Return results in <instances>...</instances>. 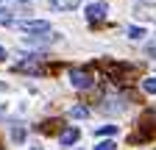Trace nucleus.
Wrapping results in <instances>:
<instances>
[{
  "mask_svg": "<svg viewBox=\"0 0 156 150\" xmlns=\"http://www.w3.org/2000/svg\"><path fill=\"white\" fill-rule=\"evenodd\" d=\"M0 92H6V84H0Z\"/></svg>",
  "mask_w": 156,
  "mask_h": 150,
  "instance_id": "18",
  "label": "nucleus"
},
{
  "mask_svg": "<svg viewBox=\"0 0 156 150\" xmlns=\"http://www.w3.org/2000/svg\"><path fill=\"white\" fill-rule=\"evenodd\" d=\"M128 36H131V39H142V36H145V28H128Z\"/></svg>",
  "mask_w": 156,
  "mask_h": 150,
  "instance_id": "13",
  "label": "nucleus"
},
{
  "mask_svg": "<svg viewBox=\"0 0 156 150\" xmlns=\"http://www.w3.org/2000/svg\"><path fill=\"white\" fill-rule=\"evenodd\" d=\"M109 75H112V78H128V81H134L136 78V70L134 67H126V64H109Z\"/></svg>",
  "mask_w": 156,
  "mask_h": 150,
  "instance_id": "4",
  "label": "nucleus"
},
{
  "mask_svg": "<svg viewBox=\"0 0 156 150\" xmlns=\"http://www.w3.org/2000/svg\"><path fill=\"white\" fill-rule=\"evenodd\" d=\"M20 3H31V0H20Z\"/></svg>",
  "mask_w": 156,
  "mask_h": 150,
  "instance_id": "19",
  "label": "nucleus"
},
{
  "mask_svg": "<svg viewBox=\"0 0 156 150\" xmlns=\"http://www.w3.org/2000/svg\"><path fill=\"white\" fill-rule=\"evenodd\" d=\"M95 150H117V145H114V142H98Z\"/></svg>",
  "mask_w": 156,
  "mask_h": 150,
  "instance_id": "14",
  "label": "nucleus"
},
{
  "mask_svg": "<svg viewBox=\"0 0 156 150\" xmlns=\"http://www.w3.org/2000/svg\"><path fill=\"white\" fill-rule=\"evenodd\" d=\"M39 61H42V56H28V61H20L14 70L17 72H31V75H42L45 70H42V64H39Z\"/></svg>",
  "mask_w": 156,
  "mask_h": 150,
  "instance_id": "2",
  "label": "nucleus"
},
{
  "mask_svg": "<svg viewBox=\"0 0 156 150\" xmlns=\"http://www.w3.org/2000/svg\"><path fill=\"white\" fill-rule=\"evenodd\" d=\"M70 117H73V120H84V117H89V108H84V106H73V108H70Z\"/></svg>",
  "mask_w": 156,
  "mask_h": 150,
  "instance_id": "8",
  "label": "nucleus"
},
{
  "mask_svg": "<svg viewBox=\"0 0 156 150\" xmlns=\"http://www.w3.org/2000/svg\"><path fill=\"white\" fill-rule=\"evenodd\" d=\"M142 89L148 92V95H156V78H145L142 81Z\"/></svg>",
  "mask_w": 156,
  "mask_h": 150,
  "instance_id": "11",
  "label": "nucleus"
},
{
  "mask_svg": "<svg viewBox=\"0 0 156 150\" xmlns=\"http://www.w3.org/2000/svg\"><path fill=\"white\" fill-rule=\"evenodd\" d=\"M11 139H14V142H23V139H25V128H23V125H14V128H11Z\"/></svg>",
  "mask_w": 156,
  "mask_h": 150,
  "instance_id": "10",
  "label": "nucleus"
},
{
  "mask_svg": "<svg viewBox=\"0 0 156 150\" xmlns=\"http://www.w3.org/2000/svg\"><path fill=\"white\" fill-rule=\"evenodd\" d=\"M148 53H151V56H156V47H151V50H148Z\"/></svg>",
  "mask_w": 156,
  "mask_h": 150,
  "instance_id": "17",
  "label": "nucleus"
},
{
  "mask_svg": "<svg viewBox=\"0 0 156 150\" xmlns=\"http://www.w3.org/2000/svg\"><path fill=\"white\" fill-rule=\"evenodd\" d=\"M117 134V125H101L95 131V136H114Z\"/></svg>",
  "mask_w": 156,
  "mask_h": 150,
  "instance_id": "9",
  "label": "nucleus"
},
{
  "mask_svg": "<svg viewBox=\"0 0 156 150\" xmlns=\"http://www.w3.org/2000/svg\"><path fill=\"white\" fill-rule=\"evenodd\" d=\"M0 22H3V25H11V22H14V20H11V14L3 11V9H0Z\"/></svg>",
  "mask_w": 156,
  "mask_h": 150,
  "instance_id": "15",
  "label": "nucleus"
},
{
  "mask_svg": "<svg viewBox=\"0 0 156 150\" xmlns=\"http://www.w3.org/2000/svg\"><path fill=\"white\" fill-rule=\"evenodd\" d=\"M70 84L75 89H89L95 84V72L92 70H70Z\"/></svg>",
  "mask_w": 156,
  "mask_h": 150,
  "instance_id": "1",
  "label": "nucleus"
},
{
  "mask_svg": "<svg viewBox=\"0 0 156 150\" xmlns=\"http://www.w3.org/2000/svg\"><path fill=\"white\" fill-rule=\"evenodd\" d=\"M78 139H81V131L78 128H64L62 134H58V142H62L64 147H70V145H75Z\"/></svg>",
  "mask_w": 156,
  "mask_h": 150,
  "instance_id": "6",
  "label": "nucleus"
},
{
  "mask_svg": "<svg viewBox=\"0 0 156 150\" xmlns=\"http://www.w3.org/2000/svg\"><path fill=\"white\" fill-rule=\"evenodd\" d=\"M3 59H6V50H3V47H0V61H3Z\"/></svg>",
  "mask_w": 156,
  "mask_h": 150,
  "instance_id": "16",
  "label": "nucleus"
},
{
  "mask_svg": "<svg viewBox=\"0 0 156 150\" xmlns=\"http://www.w3.org/2000/svg\"><path fill=\"white\" fill-rule=\"evenodd\" d=\"M106 11H109V6L103 3V0L89 3V6H87V20H89V22H101L103 17H106Z\"/></svg>",
  "mask_w": 156,
  "mask_h": 150,
  "instance_id": "3",
  "label": "nucleus"
},
{
  "mask_svg": "<svg viewBox=\"0 0 156 150\" xmlns=\"http://www.w3.org/2000/svg\"><path fill=\"white\" fill-rule=\"evenodd\" d=\"M20 28H23L25 33H50V22H45V20H31V22H20Z\"/></svg>",
  "mask_w": 156,
  "mask_h": 150,
  "instance_id": "5",
  "label": "nucleus"
},
{
  "mask_svg": "<svg viewBox=\"0 0 156 150\" xmlns=\"http://www.w3.org/2000/svg\"><path fill=\"white\" fill-rule=\"evenodd\" d=\"M78 3H81V0H58V3L53 0V6H62V9H75Z\"/></svg>",
  "mask_w": 156,
  "mask_h": 150,
  "instance_id": "12",
  "label": "nucleus"
},
{
  "mask_svg": "<svg viewBox=\"0 0 156 150\" xmlns=\"http://www.w3.org/2000/svg\"><path fill=\"white\" fill-rule=\"evenodd\" d=\"M58 125H62L58 120H50V122H42V125H39V131H42V134H62Z\"/></svg>",
  "mask_w": 156,
  "mask_h": 150,
  "instance_id": "7",
  "label": "nucleus"
}]
</instances>
